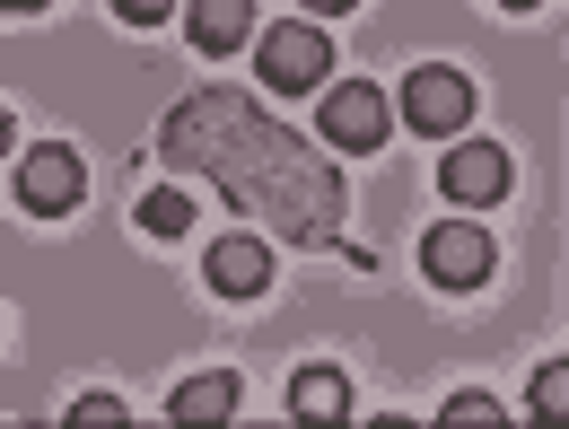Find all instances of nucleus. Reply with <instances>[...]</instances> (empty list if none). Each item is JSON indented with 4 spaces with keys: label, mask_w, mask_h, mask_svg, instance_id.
<instances>
[{
    "label": "nucleus",
    "mask_w": 569,
    "mask_h": 429,
    "mask_svg": "<svg viewBox=\"0 0 569 429\" xmlns=\"http://www.w3.org/2000/svg\"><path fill=\"white\" fill-rule=\"evenodd\" d=\"M421 272L438 289H482L499 272V246H491V228L482 219H438L421 237Z\"/></svg>",
    "instance_id": "obj_1"
},
{
    "label": "nucleus",
    "mask_w": 569,
    "mask_h": 429,
    "mask_svg": "<svg viewBox=\"0 0 569 429\" xmlns=\"http://www.w3.org/2000/svg\"><path fill=\"white\" fill-rule=\"evenodd\" d=\"M403 123L429 132V141H456L473 123V79L447 71V62H421V71L403 79Z\"/></svg>",
    "instance_id": "obj_2"
},
{
    "label": "nucleus",
    "mask_w": 569,
    "mask_h": 429,
    "mask_svg": "<svg viewBox=\"0 0 569 429\" xmlns=\"http://www.w3.org/2000/svg\"><path fill=\"white\" fill-rule=\"evenodd\" d=\"M254 71H263V88H281V97H298V88H316V79L333 71V44H325V27H316V18H281V27L263 36V53H254Z\"/></svg>",
    "instance_id": "obj_3"
},
{
    "label": "nucleus",
    "mask_w": 569,
    "mask_h": 429,
    "mask_svg": "<svg viewBox=\"0 0 569 429\" xmlns=\"http://www.w3.org/2000/svg\"><path fill=\"white\" fill-rule=\"evenodd\" d=\"M79 193H88V167H79L71 141H44V149H27V158H18V202H27L36 219L79 211Z\"/></svg>",
    "instance_id": "obj_4"
},
{
    "label": "nucleus",
    "mask_w": 569,
    "mask_h": 429,
    "mask_svg": "<svg viewBox=\"0 0 569 429\" xmlns=\"http://www.w3.org/2000/svg\"><path fill=\"white\" fill-rule=\"evenodd\" d=\"M508 149L499 141H456L447 158H438V184H447V202H499L508 193Z\"/></svg>",
    "instance_id": "obj_5"
},
{
    "label": "nucleus",
    "mask_w": 569,
    "mask_h": 429,
    "mask_svg": "<svg viewBox=\"0 0 569 429\" xmlns=\"http://www.w3.org/2000/svg\"><path fill=\"white\" fill-rule=\"evenodd\" d=\"M386 123H395V106H386L368 79H342V88L325 97V141H333V149H377V141H386Z\"/></svg>",
    "instance_id": "obj_6"
},
{
    "label": "nucleus",
    "mask_w": 569,
    "mask_h": 429,
    "mask_svg": "<svg viewBox=\"0 0 569 429\" xmlns=\"http://www.w3.org/2000/svg\"><path fill=\"white\" fill-rule=\"evenodd\" d=\"M202 281H211L219 298H263V281H272V246H263V237H219L211 255H202Z\"/></svg>",
    "instance_id": "obj_7"
},
{
    "label": "nucleus",
    "mask_w": 569,
    "mask_h": 429,
    "mask_svg": "<svg viewBox=\"0 0 569 429\" xmlns=\"http://www.w3.org/2000/svg\"><path fill=\"white\" fill-rule=\"evenodd\" d=\"M184 36H193L202 53H237V44L254 36V9H246V0H193V9H184Z\"/></svg>",
    "instance_id": "obj_8"
},
{
    "label": "nucleus",
    "mask_w": 569,
    "mask_h": 429,
    "mask_svg": "<svg viewBox=\"0 0 569 429\" xmlns=\"http://www.w3.org/2000/svg\"><path fill=\"white\" fill-rule=\"evenodd\" d=\"M289 412H307V421H342V412H351V377H342L333 359L298 368V377H289Z\"/></svg>",
    "instance_id": "obj_9"
},
{
    "label": "nucleus",
    "mask_w": 569,
    "mask_h": 429,
    "mask_svg": "<svg viewBox=\"0 0 569 429\" xmlns=\"http://www.w3.org/2000/svg\"><path fill=\"white\" fill-rule=\"evenodd\" d=\"M237 395H246V386H237L228 368H211V377H184L167 412H176V421H228V412H237Z\"/></svg>",
    "instance_id": "obj_10"
},
{
    "label": "nucleus",
    "mask_w": 569,
    "mask_h": 429,
    "mask_svg": "<svg viewBox=\"0 0 569 429\" xmlns=\"http://www.w3.org/2000/svg\"><path fill=\"white\" fill-rule=\"evenodd\" d=\"M141 237H184V228H193V202H184V193H176V184H158V193H141Z\"/></svg>",
    "instance_id": "obj_11"
},
{
    "label": "nucleus",
    "mask_w": 569,
    "mask_h": 429,
    "mask_svg": "<svg viewBox=\"0 0 569 429\" xmlns=\"http://www.w3.org/2000/svg\"><path fill=\"white\" fill-rule=\"evenodd\" d=\"M561 403H569V368L543 359V368H535V412H561Z\"/></svg>",
    "instance_id": "obj_12"
},
{
    "label": "nucleus",
    "mask_w": 569,
    "mask_h": 429,
    "mask_svg": "<svg viewBox=\"0 0 569 429\" xmlns=\"http://www.w3.org/2000/svg\"><path fill=\"white\" fill-rule=\"evenodd\" d=\"M71 421H132V403H123V395H71Z\"/></svg>",
    "instance_id": "obj_13"
},
{
    "label": "nucleus",
    "mask_w": 569,
    "mask_h": 429,
    "mask_svg": "<svg viewBox=\"0 0 569 429\" xmlns=\"http://www.w3.org/2000/svg\"><path fill=\"white\" fill-rule=\"evenodd\" d=\"M447 421H499V395H482V386L447 395Z\"/></svg>",
    "instance_id": "obj_14"
}]
</instances>
